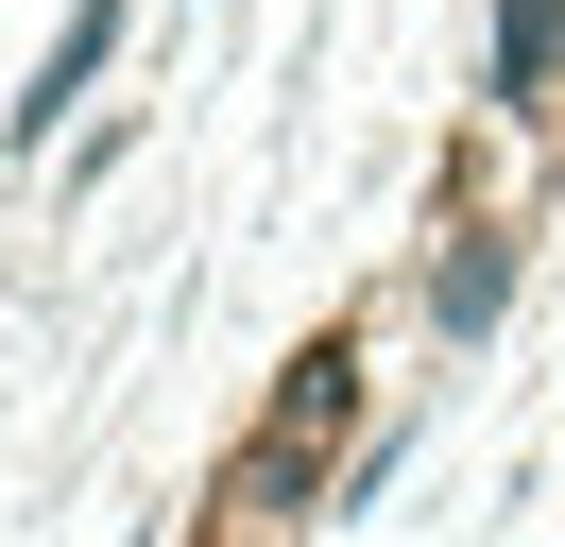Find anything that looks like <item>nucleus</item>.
I'll list each match as a JSON object with an SVG mask.
<instances>
[{
    "mask_svg": "<svg viewBox=\"0 0 565 547\" xmlns=\"http://www.w3.org/2000/svg\"><path fill=\"white\" fill-rule=\"evenodd\" d=\"M343 394H360V360H343V342H326V360H291V410H275V444L241 462V513H275L291 479H309V444L343 428Z\"/></svg>",
    "mask_w": 565,
    "mask_h": 547,
    "instance_id": "nucleus-1",
    "label": "nucleus"
},
{
    "mask_svg": "<svg viewBox=\"0 0 565 547\" xmlns=\"http://www.w3.org/2000/svg\"><path fill=\"white\" fill-rule=\"evenodd\" d=\"M548 18H565V0H514V34H497V86H514V103L548 86Z\"/></svg>",
    "mask_w": 565,
    "mask_h": 547,
    "instance_id": "nucleus-2",
    "label": "nucleus"
}]
</instances>
